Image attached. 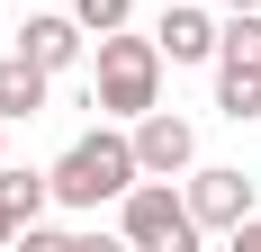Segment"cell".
Wrapping results in <instances>:
<instances>
[{"label":"cell","instance_id":"1","mask_svg":"<svg viewBox=\"0 0 261 252\" xmlns=\"http://www.w3.org/2000/svg\"><path fill=\"white\" fill-rule=\"evenodd\" d=\"M135 180H144V162H135V135H126V126H90V135H72V144L54 153V207H72V216L117 207Z\"/></svg>","mask_w":261,"mask_h":252},{"label":"cell","instance_id":"2","mask_svg":"<svg viewBox=\"0 0 261 252\" xmlns=\"http://www.w3.org/2000/svg\"><path fill=\"white\" fill-rule=\"evenodd\" d=\"M90 63H99V81H90V108L117 126H135L144 108L162 99V45L153 36H126V27H108L99 45H90Z\"/></svg>","mask_w":261,"mask_h":252},{"label":"cell","instance_id":"3","mask_svg":"<svg viewBox=\"0 0 261 252\" xmlns=\"http://www.w3.org/2000/svg\"><path fill=\"white\" fill-rule=\"evenodd\" d=\"M117 234H126L135 252H189L198 243V207H189V189H171L162 171H144L117 198Z\"/></svg>","mask_w":261,"mask_h":252},{"label":"cell","instance_id":"4","mask_svg":"<svg viewBox=\"0 0 261 252\" xmlns=\"http://www.w3.org/2000/svg\"><path fill=\"white\" fill-rule=\"evenodd\" d=\"M189 207H198V234H234L261 207V189H252V171H234V162H189Z\"/></svg>","mask_w":261,"mask_h":252},{"label":"cell","instance_id":"5","mask_svg":"<svg viewBox=\"0 0 261 252\" xmlns=\"http://www.w3.org/2000/svg\"><path fill=\"white\" fill-rule=\"evenodd\" d=\"M135 135V162H144V171H162V180H189V162H198V126L180 117V108H144V117L126 126Z\"/></svg>","mask_w":261,"mask_h":252},{"label":"cell","instance_id":"6","mask_svg":"<svg viewBox=\"0 0 261 252\" xmlns=\"http://www.w3.org/2000/svg\"><path fill=\"white\" fill-rule=\"evenodd\" d=\"M216 9L207 0H162V27H153V45H162V63H216Z\"/></svg>","mask_w":261,"mask_h":252},{"label":"cell","instance_id":"7","mask_svg":"<svg viewBox=\"0 0 261 252\" xmlns=\"http://www.w3.org/2000/svg\"><path fill=\"white\" fill-rule=\"evenodd\" d=\"M18 54H27V63H45V72H72L81 54H90V27H81L72 9H27Z\"/></svg>","mask_w":261,"mask_h":252},{"label":"cell","instance_id":"8","mask_svg":"<svg viewBox=\"0 0 261 252\" xmlns=\"http://www.w3.org/2000/svg\"><path fill=\"white\" fill-rule=\"evenodd\" d=\"M45 90H54L45 63H27L18 45L0 54V117H9V126H18V117H45Z\"/></svg>","mask_w":261,"mask_h":252},{"label":"cell","instance_id":"9","mask_svg":"<svg viewBox=\"0 0 261 252\" xmlns=\"http://www.w3.org/2000/svg\"><path fill=\"white\" fill-rule=\"evenodd\" d=\"M0 207H9L18 234H27V225L54 207V171H18V162H0Z\"/></svg>","mask_w":261,"mask_h":252},{"label":"cell","instance_id":"10","mask_svg":"<svg viewBox=\"0 0 261 252\" xmlns=\"http://www.w3.org/2000/svg\"><path fill=\"white\" fill-rule=\"evenodd\" d=\"M216 117H234V126L261 117V63H216Z\"/></svg>","mask_w":261,"mask_h":252},{"label":"cell","instance_id":"11","mask_svg":"<svg viewBox=\"0 0 261 252\" xmlns=\"http://www.w3.org/2000/svg\"><path fill=\"white\" fill-rule=\"evenodd\" d=\"M216 63H261V9H225V27H216Z\"/></svg>","mask_w":261,"mask_h":252},{"label":"cell","instance_id":"12","mask_svg":"<svg viewBox=\"0 0 261 252\" xmlns=\"http://www.w3.org/2000/svg\"><path fill=\"white\" fill-rule=\"evenodd\" d=\"M72 18L90 27V36H108V27H126V18H135V0H72Z\"/></svg>","mask_w":261,"mask_h":252},{"label":"cell","instance_id":"13","mask_svg":"<svg viewBox=\"0 0 261 252\" xmlns=\"http://www.w3.org/2000/svg\"><path fill=\"white\" fill-rule=\"evenodd\" d=\"M234 243H243V252H261V207H252V216L234 225Z\"/></svg>","mask_w":261,"mask_h":252},{"label":"cell","instance_id":"14","mask_svg":"<svg viewBox=\"0 0 261 252\" xmlns=\"http://www.w3.org/2000/svg\"><path fill=\"white\" fill-rule=\"evenodd\" d=\"M0 243H18V216H9V207H0Z\"/></svg>","mask_w":261,"mask_h":252},{"label":"cell","instance_id":"15","mask_svg":"<svg viewBox=\"0 0 261 252\" xmlns=\"http://www.w3.org/2000/svg\"><path fill=\"white\" fill-rule=\"evenodd\" d=\"M216 9H261V0H216Z\"/></svg>","mask_w":261,"mask_h":252},{"label":"cell","instance_id":"16","mask_svg":"<svg viewBox=\"0 0 261 252\" xmlns=\"http://www.w3.org/2000/svg\"><path fill=\"white\" fill-rule=\"evenodd\" d=\"M0 162H9V117H0Z\"/></svg>","mask_w":261,"mask_h":252}]
</instances>
